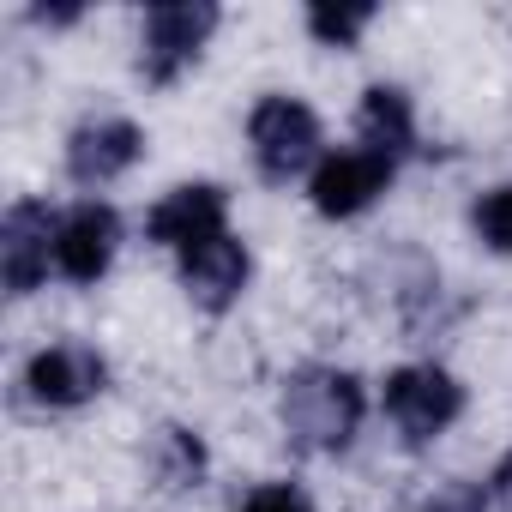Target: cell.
Masks as SVG:
<instances>
[{"label":"cell","mask_w":512,"mask_h":512,"mask_svg":"<svg viewBox=\"0 0 512 512\" xmlns=\"http://www.w3.org/2000/svg\"><path fill=\"white\" fill-rule=\"evenodd\" d=\"M368 416V392L356 374L344 368H296L284 380V428L308 446V452H338L356 440Z\"/></svg>","instance_id":"cell-1"},{"label":"cell","mask_w":512,"mask_h":512,"mask_svg":"<svg viewBox=\"0 0 512 512\" xmlns=\"http://www.w3.org/2000/svg\"><path fill=\"white\" fill-rule=\"evenodd\" d=\"M247 145L266 181H296L308 169H320V115L302 97H260L247 115Z\"/></svg>","instance_id":"cell-2"},{"label":"cell","mask_w":512,"mask_h":512,"mask_svg":"<svg viewBox=\"0 0 512 512\" xmlns=\"http://www.w3.org/2000/svg\"><path fill=\"white\" fill-rule=\"evenodd\" d=\"M380 404H386L392 428H398L410 446H422V440L446 434V428L464 416V386H458L446 368H434V362H410V368L386 374Z\"/></svg>","instance_id":"cell-3"},{"label":"cell","mask_w":512,"mask_h":512,"mask_svg":"<svg viewBox=\"0 0 512 512\" xmlns=\"http://www.w3.org/2000/svg\"><path fill=\"white\" fill-rule=\"evenodd\" d=\"M211 31H217L211 0H163V7H151L145 31H139V73H145V85H175V73L205 49Z\"/></svg>","instance_id":"cell-4"},{"label":"cell","mask_w":512,"mask_h":512,"mask_svg":"<svg viewBox=\"0 0 512 512\" xmlns=\"http://www.w3.org/2000/svg\"><path fill=\"white\" fill-rule=\"evenodd\" d=\"M392 175H398V163H392L386 151L350 145V151L320 157V169L308 175V199H314L320 217H356V211H368V205L392 187Z\"/></svg>","instance_id":"cell-5"},{"label":"cell","mask_w":512,"mask_h":512,"mask_svg":"<svg viewBox=\"0 0 512 512\" xmlns=\"http://www.w3.org/2000/svg\"><path fill=\"white\" fill-rule=\"evenodd\" d=\"M103 386H109V362H103L91 344H79V338H61V344L37 350V356L25 362V392H31L43 410H79V404H91Z\"/></svg>","instance_id":"cell-6"},{"label":"cell","mask_w":512,"mask_h":512,"mask_svg":"<svg viewBox=\"0 0 512 512\" xmlns=\"http://www.w3.org/2000/svg\"><path fill=\"white\" fill-rule=\"evenodd\" d=\"M55 235H61V217L43 199H19L7 217H0V272H7V290L13 296H31L49 278V266H55Z\"/></svg>","instance_id":"cell-7"},{"label":"cell","mask_w":512,"mask_h":512,"mask_svg":"<svg viewBox=\"0 0 512 512\" xmlns=\"http://www.w3.org/2000/svg\"><path fill=\"white\" fill-rule=\"evenodd\" d=\"M121 247V217L103 199H85L73 211H61V235H55V272L67 284H97L115 266Z\"/></svg>","instance_id":"cell-8"},{"label":"cell","mask_w":512,"mask_h":512,"mask_svg":"<svg viewBox=\"0 0 512 512\" xmlns=\"http://www.w3.org/2000/svg\"><path fill=\"white\" fill-rule=\"evenodd\" d=\"M223 229H229V199L211 181H187V187L163 193L151 205V217H145V235L157 247H175V253H187V247H199V241H211Z\"/></svg>","instance_id":"cell-9"},{"label":"cell","mask_w":512,"mask_h":512,"mask_svg":"<svg viewBox=\"0 0 512 512\" xmlns=\"http://www.w3.org/2000/svg\"><path fill=\"white\" fill-rule=\"evenodd\" d=\"M139 151H145V133L133 121L97 115V121L73 127V139H67V175L79 187H109L115 175H127L139 163Z\"/></svg>","instance_id":"cell-10"},{"label":"cell","mask_w":512,"mask_h":512,"mask_svg":"<svg viewBox=\"0 0 512 512\" xmlns=\"http://www.w3.org/2000/svg\"><path fill=\"white\" fill-rule=\"evenodd\" d=\"M181 260V290L205 308V314H223L241 290H247V247L223 229V235H211V241H199V247H187V253H175Z\"/></svg>","instance_id":"cell-11"},{"label":"cell","mask_w":512,"mask_h":512,"mask_svg":"<svg viewBox=\"0 0 512 512\" xmlns=\"http://www.w3.org/2000/svg\"><path fill=\"white\" fill-rule=\"evenodd\" d=\"M362 145L386 151L392 163L416 145V115H410V97L398 85H368L362 91Z\"/></svg>","instance_id":"cell-12"},{"label":"cell","mask_w":512,"mask_h":512,"mask_svg":"<svg viewBox=\"0 0 512 512\" xmlns=\"http://www.w3.org/2000/svg\"><path fill=\"white\" fill-rule=\"evenodd\" d=\"M151 470L163 476V488H187V482H199V470H205V446H199L187 428H163L157 446H151Z\"/></svg>","instance_id":"cell-13"},{"label":"cell","mask_w":512,"mask_h":512,"mask_svg":"<svg viewBox=\"0 0 512 512\" xmlns=\"http://www.w3.org/2000/svg\"><path fill=\"white\" fill-rule=\"evenodd\" d=\"M470 229L488 253H512V181L506 187H488L476 205H470Z\"/></svg>","instance_id":"cell-14"},{"label":"cell","mask_w":512,"mask_h":512,"mask_svg":"<svg viewBox=\"0 0 512 512\" xmlns=\"http://www.w3.org/2000/svg\"><path fill=\"white\" fill-rule=\"evenodd\" d=\"M368 19H374V7H308V31L332 49H350L368 31Z\"/></svg>","instance_id":"cell-15"},{"label":"cell","mask_w":512,"mask_h":512,"mask_svg":"<svg viewBox=\"0 0 512 512\" xmlns=\"http://www.w3.org/2000/svg\"><path fill=\"white\" fill-rule=\"evenodd\" d=\"M241 512H314V506H308V494L290 488V482H260V488L241 500Z\"/></svg>","instance_id":"cell-16"},{"label":"cell","mask_w":512,"mask_h":512,"mask_svg":"<svg viewBox=\"0 0 512 512\" xmlns=\"http://www.w3.org/2000/svg\"><path fill=\"white\" fill-rule=\"evenodd\" d=\"M422 512H488V488L476 482H446L422 500Z\"/></svg>","instance_id":"cell-17"},{"label":"cell","mask_w":512,"mask_h":512,"mask_svg":"<svg viewBox=\"0 0 512 512\" xmlns=\"http://www.w3.org/2000/svg\"><path fill=\"white\" fill-rule=\"evenodd\" d=\"M488 494H500V500L512 506V452H506V458L494 464V476H488Z\"/></svg>","instance_id":"cell-18"}]
</instances>
